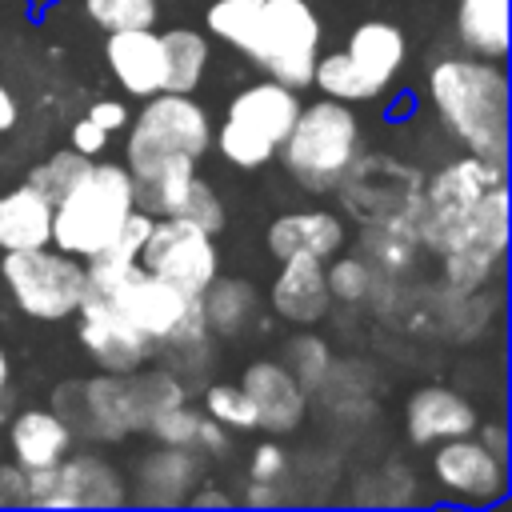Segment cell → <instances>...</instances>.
Returning <instances> with one entry per match:
<instances>
[{
	"mask_svg": "<svg viewBox=\"0 0 512 512\" xmlns=\"http://www.w3.org/2000/svg\"><path fill=\"white\" fill-rule=\"evenodd\" d=\"M412 228L424 248L436 256L476 248L504 260L508 248V180L500 164L480 156L452 160L420 184Z\"/></svg>",
	"mask_w": 512,
	"mask_h": 512,
	"instance_id": "1",
	"label": "cell"
},
{
	"mask_svg": "<svg viewBox=\"0 0 512 512\" xmlns=\"http://www.w3.org/2000/svg\"><path fill=\"white\" fill-rule=\"evenodd\" d=\"M440 124L480 160L508 168V76L484 56H444L428 72Z\"/></svg>",
	"mask_w": 512,
	"mask_h": 512,
	"instance_id": "2",
	"label": "cell"
},
{
	"mask_svg": "<svg viewBox=\"0 0 512 512\" xmlns=\"http://www.w3.org/2000/svg\"><path fill=\"white\" fill-rule=\"evenodd\" d=\"M136 208V188L124 164L88 160L72 188L52 204V244L68 256H96Z\"/></svg>",
	"mask_w": 512,
	"mask_h": 512,
	"instance_id": "3",
	"label": "cell"
},
{
	"mask_svg": "<svg viewBox=\"0 0 512 512\" xmlns=\"http://www.w3.org/2000/svg\"><path fill=\"white\" fill-rule=\"evenodd\" d=\"M356 148H360V120L344 100L324 96L308 108L300 104L276 156L288 168V176L300 180L308 192H328L356 160Z\"/></svg>",
	"mask_w": 512,
	"mask_h": 512,
	"instance_id": "4",
	"label": "cell"
},
{
	"mask_svg": "<svg viewBox=\"0 0 512 512\" xmlns=\"http://www.w3.org/2000/svg\"><path fill=\"white\" fill-rule=\"evenodd\" d=\"M320 36H324L320 16L312 12L308 0H256L236 48L248 60H256L272 80L288 88H304L312 84Z\"/></svg>",
	"mask_w": 512,
	"mask_h": 512,
	"instance_id": "5",
	"label": "cell"
},
{
	"mask_svg": "<svg viewBox=\"0 0 512 512\" xmlns=\"http://www.w3.org/2000/svg\"><path fill=\"white\" fill-rule=\"evenodd\" d=\"M212 144V120L192 92H156L128 128L124 168L132 180L152 176L168 160H200Z\"/></svg>",
	"mask_w": 512,
	"mask_h": 512,
	"instance_id": "6",
	"label": "cell"
},
{
	"mask_svg": "<svg viewBox=\"0 0 512 512\" xmlns=\"http://www.w3.org/2000/svg\"><path fill=\"white\" fill-rule=\"evenodd\" d=\"M408 56V40L396 24L388 20H364L348 44L340 52H328V56H316L312 64V84L332 96V100H344V104H360V100H372L380 96L400 64Z\"/></svg>",
	"mask_w": 512,
	"mask_h": 512,
	"instance_id": "7",
	"label": "cell"
},
{
	"mask_svg": "<svg viewBox=\"0 0 512 512\" xmlns=\"http://www.w3.org/2000/svg\"><path fill=\"white\" fill-rule=\"evenodd\" d=\"M296 112H300L296 88H288L272 76L260 80V84L240 88L228 100L224 120L216 128L220 156L236 168H264L276 156V148L284 144Z\"/></svg>",
	"mask_w": 512,
	"mask_h": 512,
	"instance_id": "8",
	"label": "cell"
},
{
	"mask_svg": "<svg viewBox=\"0 0 512 512\" xmlns=\"http://www.w3.org/2000/svg\"><path fill=\"white\" fill-rule=\"evenodd\" d=\"M0 280L32 320H64L84 296V264L60 248H20L0 256Z\"/></svg>",
	"mask_w": 512,
	"mask_h": 512,
	"instance_id": "9",
	"label": "cell"
},
{
	"mask_svg": "<svg viewBox=\"0 0 512 512\" xmlns=\"http://www.w3.org/2000/svg\"><path fill=\"white\" fill-rule=\"evenodd\" d=\"M136 260L140 268L176 284L180 292L200 296L216 276V240L208 228L184 216H164V220H152Z\"/></svg>",
	"mask_w": 512,
	"mask_h": 512,
	"instance_id": "10",
	"label": "cell"
},
{
	"mask_svg": "<svg viewBox=\"0 0 512 512\" xmlns=\"http://www.w3.org/2000/svg\"><path fill=\"white\" fill-rule=\"evenodd\" d=\"M84 288L104 292L152 344L172 340L176 328H180V324L192 316V308L200 304V296H188V292H180L176 284L152 276L148 268H140V260L128 264V268H120L108 284H84Z\"/></svg>",
	"mask_w": 512,
	"mask_h": 512,
	"instance_id": "11",
	"label": "cell"
},
{
	"mask_svg": "<svg viewBox=\"0 0 512 512\" xmlns=\"http://www.w3.org/2000/svg\"><path fill=\"white\" fill-rule=\"evenodd\" d=\"M68 432H80L88 440H120L128 432H140L136 400L128 388V376L108 372L92 380H72L56 388V408H52Z\"/></svg>",
	"mask_w": 512,
	"mask_h": 512,
	"instance_id": "12",
	"label": "cell"
},
{
	"mask_svg": "<svg viewBox=\"0 0 512 512\" xmlns=\"http://www.w3.org/2000/svg\"><path fill=\"white\" fill-rule=\"evenodd\" d=\"M432 476L456 504H468V508L500 504L508 492L504 456H496L488 444H480L472 436L440 440V448L432 456Z\"/></svg>",
	"mask_w": 512,
	"mask_h": 512,
	"instance_id": "13",
	"label": "cell"
},
{
	"mask_svg": "<svg viewBox=\"0 0 512 512\" xmlns=\"http://www.w3.org/2000/svg\"><path fill=\"white\" fill-rule=\"evenodd\" d=\"M80 344L104 372H136L152 356V340L96 288H84L80 304Z\"/></svg>",
	"mask_w": 512,
	"mask_h": 512,
	"instance_id": "14",
	"label": "cell"
},
{
	"mask_svg": "<svg viewBox=\"0 0 512 512\" xmlns=\"http://www.w3.org/2000/svg\"><path fill=\"white\" fill-rule=\"evenodd\" d=\"M120 472L100 456H64L52 464V484L40 508H116L124 504Z\"/></svg>",
	"mask_w": 512,
	"mask_h": 512,
	"instance_id": "15",
	"label": "cell"
},
{
	"mask_svg": "<svg viewBox=\"0 0 512 512\" xmlns=\"http://www.w3.org/2000/svg\"><path fill=\"white\" fill-rule=\"evenodd\" d=\"M240 388L248 392V400L256 408V428L280 436V432H292L304 420L308 396H304L300 380L284 364H276V360L248 364L244 376H240Z\"/></svg>",
	"mask_w": 512,
	"mask_h": 512,
	"instance_id": "16",
	"label": "cell"
},
{
	"mask_svg": "<svg viewBox=\"0 0 512 512\" xmlns=\"http://www.w3.org/2000/svg\"><path fill=\"white\" fill-rule=\"evenodd\" d=\"M104 60L128 96L164 92V44L152 28H116L104 40Z\"/></svg>",
	"mask_w": 512,
	"mask_h": 512,
	"instance_id": "17",
	"label": "cell"
},
{
	"mask_svg": "<svg viewBox=\"0 0 512 512\" xmlns=\"http://www.w3.org/2000/svg\"><path fill=\"white\" fill-rule=\"evenodd\" d=\"M404 432L420 448L452 440V436H468L476 432V408L444 384H424L404 404Z\"/></svg>",
	"mask_w": 512,
	"mask_h": 512,
	"instance_id": "18",
	"label": "cell"
},
{
	"mask_svg": "<svg viewBox=\"0 0 512 512\" xmlns=\"http://www.w3.org/2000/svg\"><path fill=\"white\" fill-rule=\"evenodd\" d=\"M332 304L328 280H324V260L316 256H288L280 260V272L272 280V308L284 320L296 324H316Z\"/></svg>",
	"mask_w": 512,
	"mask_h": 512,
	"instance_id": "19",
	"label": "cell"
},
{
	"mask_svg": "<svg viewBox=\"0 0 512 512\" xmlns=\"http://www.w3.org/2000/svg\"><path fill=\"white\" fill-rule=\"evenodd\" d=\"M340 244H344V220L336 212H324V208L284 212L268 224V252L276 260H288V256L328 260Z\"/></svg>",
	"mask_w": 512,
	"mask_h": 512,
	"instance_id": "20",
	"label": "cell"
},
{
	"mask_svg": "<svg viewBox=\"0 0 512 512\" xmlns=\"http://www.w3.org/2000/svg\"><path fill=\"white\" fill-rule=\"evenodd\" d=\"M8 444H12L16 464L32 472V468L60 464L72 448V432L52 408H24L8 428Z\"/></svg>",
	"mask_w": 512,
	"mask_h": 512,
	"instance_id": "21",
	"label": "cell"
},
{
	"mask_svg": "<svg viewBox=\"0 0 512 512\" xmlns=\"http://www.w3.org/2000/svg\"><path fill=\"white\" fill-rule=\"evenodd\" d=\"M44 244H52V200H44L28 184L0 192V248L20 252Z\"/></svg>",
	"mask_w": 512,
	"mask_h": 512,
	"instance_id": "22",
	"label": "cell"
},
{
	"mask_svg": "<svg viewBox=\"0 0 512 512\" xmlns=\"http://www.w3.org/2000/svg\"><path fill=\"white\" fill-rule=\"evenodd\" d=\"M456 32L472 56L504 60L508 52V0H460Z\"/></svg>",
	"mask_w": 512,
	"mask_h": 512,
	"instance_id": "23",
	"label": "cell"
},
{
	"mask_svg": "<svg viewBox=\"0 0 512 512\" xmlns=\"http://www.w3.org/2000/svg\"><path fill=\"white\" fill-rule=\"evenodd\" d=\"M360 248H364V260L376 264L380 272L408 268L412 256H416V248H420L416 228H412V216H376V220H364Z\"/></svg>",
	"mask_w": 512,
	"mask_h": 512,
	"instance_id": "24",
	"label": "cell"
},
{
	"mask_svg": "<svg viewBox=\"0 0 512 512\" xmlns=\"http://www.w3.org/2000/svg\"><path fill=\"white\" fill-rule=\"evenodd\" d=\"M164 44V92H196L208 68V40L192 28L160 32Z\"/></svg>",
	"mask_w": 512,
	"mask_h": 512,
	"instance_id": "25",
	"label": "cell"
},
{
	"mask_svg": "<svg viewBox=\"0 0 512 512\" xmlns=\"http://www.w3.org/2000/svg\"><path fill=\"white\" fill-rule=\"evenodd\" d=\"M200 308H204V324L212 332L236 336L256 312V288L236 276H224V280L212 276V284L200 292Z\"/></svg>",
	"mask_w": 512,
	"mask_h": 512,
	"instance_id": "26",
	"label": "cell"
},
{
	"mask_svg": "<svg viewBox=\"0 0 512 512\" xmlns=\"http://www.w3.org/2000/svg\"><path fill=\"white\" fill-rule=\"evenodd\" d=\"M196 476V460H192V448H156L144 464H140V492L152 488V484H164V492L156 496V504H176L184 500V488L192 484Z\"/></svg>",
	"mask_w": 512,
	"mask_h": 512,
	"instance_id": "27",
	"label": "cell"
},
{
	"mask_svg": "<svg viewBox=\"0 0 512 512\" xmlns=\"http://www.w3.org/2000/svg\"><path fill=\"white\" fill-rule=\"evenodd\" d=\"M128 388H132V400H136L140 428H148L164 408L184 400V384L172 372H136V376H128Z\"/></svg>",
	"mask_w": 512,
	"mask_h": 512,
	"instance_id": "28",
	"label": "cell"
},
{
	"mask_svg": "<svg viewBox=\"0 0 512 512\" xmlns=\"http://www.w3.org/2000/svg\"><path fill=\"white\" fill-rule=\"evenodd\" d=\"M92 156H80L76 148H60V152H52V156H44L40 164H32V172H28V188H36L44 200H60L68 188H72V180L84 172V164H88Z\"/></svg>",
	"mask_w": 512,
	"mask_h": 512,
	"instance_id": "29",
	"label": "cell"
},
{
	"mask_svg": "<svg viewBox=\"0 0 512 512\" xmlns=\"http://www.w3.org/2000/svg\"><path fill=\"white\" fill-rule=\"evenodd\" d=\"M84 12L96 28H152L156 24V0H84Z\"/></svg>",
	"mask_w": 512,
	"mask_h": 512,
	"instance_id": "30",
	"label": "cell"
},
{
	"mask_svg": "<svg viewBox=\"0 0 512 512\" xmlns=\"http://www.w3.org/2000/svg\"><path fill=\"white\" fill-rule=\"evenodd\" d=\"M204 412L212 420H220L228 432L256 428V408H252V400H248V392L240 384H212L204 392Z\"/></svg>",
	"mask_w": 512,
	"mask_h": 512,
	"instance_id": "31",
	"label": "cell"
},
{
	"mask_svg": "<svg viewBox=\"0 0 512 512\" xmlns=\"http://www.w3.org/2000/svg\"><path fill=\"white\" fill-rule=\"evenodd\" d=\"M324 280H328L332 300L356 304V300H364V296L372 292V264H368L364 256H344V260H336L332 268H324Z\"/></svg>",
	"mask_w": 512,
	"mask_h": 512,
	"instance_id": "32",
	"label": "cell"
},
{
	"mask_svg": "<svg viewBox=\"0 0 512 512\" xmlns=\"http://www.w3.org/2000/svg\"><path fill=\"white\" fill-rule=\"evenodd\" d=\"M296 380H300V388L308 392V388H316L320 380H324V372H328V344L320 340V336H296L292 344H288V364H284Z\"/></svg>",
	"mask_w": 512,
	"mask_h": 512,
	"instance_id": "33",
	"label": "cell"
},
{
	"mask_svg": "<svg viewBox=\"0 0 512 512\" xmlns=\"http://www.w3.org/2000/svg\"><path fill=\"white\" fill-rule=\"evenodd\" d=\"M196 424H200V412L188 408V404L180 400V404L164 408V412L148 424V432H152L160 444H168V448H192V440H196Z\"/></svg>",
	"mask_w": 512,
	"mask_h": 512,
	"instance_id": "34",
	"label": "cell"
},
{
	"mask_svg": "<svg viewBox=\"0 0 512 512\" xmlns=\"http://www.w3.org/2000/svg\"><path fill=\"white\" fill-rule=\"evenodd\" d=\"M176 216H184V220H192V224L208 228L212 236L224 228V204H220V196L212 192V184H204L200 176H192L188 196H184V204H180V212H176Z\"/></svg>",
	"mask_w": 512,
	"mask_h": 512,
	"instance_id": "35",
	"label": "cell"
},
{
	"mask_svg": "<svg viewBox=\"0 0 512 512\" xmlns=\"http://www.w3.org/2000/svg\"><path fill=\"white\" fill-rule=\"evenodd\" d=\"M248 468H252V480H272L276 484L284 476V468H288V456H284V448L276 440H264V444L252 448Z\"/></svg>",
	"mask_w": 512,
	"mask_h": 512,
	"instance_id": "36",
	"label": "cell"
},
{
	"mask_svg": "<svg viewBox=\"0 0 512 512\" xmlns=\"http://www.w3.org/2000/svg\"><path fill=\"white\" fill-rule=\"evenodd\" d=\"M192 448H204V452H212V456H224V452L232 448L228 428L204 412V416H200V424H196V440H192Z\"/></svg>",
	"mask_w": 512,
	"mask_h": 512,
	"instance_id": "37",
	"label": "cell"
},
{
	"mask_svg": "<svg viewBox=\"0 0 512 512\" xmlns=\"http://www.w3.org/2000/svg\"><path fill=\"white\" fill-rule=\"evenodd\" d=\"M104 144H108V132H104L100 124H92L88 116H80V120L72 124V148H76L80 156H100Z\"/></svg>",
	"mask_w": 512,
	"mask_h": 512,
	"instance_id": "38",
	"label": "cell"
},
{
	"mask_svg": "<svg viewBox=\"0 0 512 512\" xmlns=\"http://www.w3.org/2000/svg\"><path fill=\"white\" fill-rule=\"evenodd\" d=\"M84 116H88L92 124H100V128H104L108 136H112V132H120V128L128 124V108H124L120 100H112V96H104V100H96V104H92V108H88Z\"/></svg>",
	"mask_w": 512,
	"mask_h": 512,
	"instance_id": "39",
	"label": "cell"
},
{
	"mask_svg": "<svg viewBox=\"0 0 512 512\" xmlns=\"http://www.w3.org/2000/svg\"><path fill=\"white\" fill-rule=\"evenodd\" d=\"M24 468L20 464H0V508L12 504H28V488H24Z\"/></svg>",
	"mask_w": 512,
	"mask_h": 512,
	"instance_id": "40",
	"label": "cell"
},
{
	"mask_svg": "<svg viewBox=\"0 0 512 512\" xmlns=\"http://www.w3.org/2000/svg\"><path fill=\"white\" fill-rule=\"evenodd\" d=\"M16 116H20V108H16V96L0 84V132H8L12 124H16Z\"/></svg>",
	"mask_w": 512,
	"mask_h": 512,
	"instance_id": "41",
	"label": "cell"
},
{
	"mask_svg": "<svg viewBox=\"0 0 512 512\" xmlns=\"http://www.w3.org/2000/svg\"><path fill=\"white\" fill-rule=\"evenodd\" d=\"M480 444H488L496 456H504L508 448H504V428L500 424H492V428H480Z\"/></svg>",
	"mask_w": 512,
	"mask_h": 512,
	"instance_id": "42",
	"label": "cell"
},
{
	"mask_svg": "<svg viewBox=\"0 0 512 512\" xmlns=\"http://www.w3.org/2000/svg\"><path fill=\"white\" fill-rule=\"evenodd\" d=\"M268 488H272V480H252V492H248L244 500H248V504H272L276 496H272Z\"/></svg>",
	"mask_w": 512,
	"mask_h": 512,
	"instance_id": "43",
	"label": "cell"
},
{
	"mask_svg": "<svg viewBox=\"0 0 512 512\" xmlns=\"http://www.w3.org/2000/svg\"><path fill=\"white\" fill-rule=\"evenodd\" d=\"M192 504H228V496H220V492H200V496H192Z\"/></svg>",
	"mask_w": 512,
	"mask_h": 512,
	"instance_id": "44",
	"label": "cell"
},
{
	"mask_svg": "<svg viewBox=\"0 0 512 512\" xmlns=\"http://www.w3.org/2000/svg\"><path fill=\"white\" fill-rule=\"evenodd\" d=\"M4 388H8V356L0 348V400H4Z\"/></svg>",
	"mask_w": 512,
	"mask_h": 512,
	"instance_id": "45",
	"label": "cell"
}]
</instances>
